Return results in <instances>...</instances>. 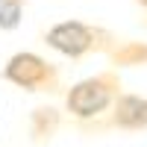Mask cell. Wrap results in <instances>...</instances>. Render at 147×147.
<instances>
[{"mask_svg": "<svg viewBox=\"0 0 147 147\" xmlns=\"http://www.w3.org/2000/svg\"><path fill=\"white\" fill-rule=\"evenodd\" d=\"M115 94H118V77L115 74H97V77L77 82L68 91V109L77 118H94L106 106H112Z\"/></svg>", "mask_w": 147, "mask_h": 147, "instance_id": "6da1fadb", "label": "cell"}, {"mask_svg": "<svg viewBox=\"0 0 147 147\" xmlns=\"http://www.w3.org/2000/svg\"><path fill=\"white\" fill-rule=\"evenodd\" d=\"M3 77L9 82L21 85L30 91H41V88H53L56 85V68L47 65L41 56L35 53H15L3 68Z\"/></svg>", "mask_w": 147, "mask_h": 147, "instance_id": "7a4b0ae2", "label": "cell"}, {"mask_svg": "<svg viewBox=\"0 0 147 147\" xmlns=\"http://www.w3.org/2000/svg\"><path fill=\"white\" fill-rule=\"evenodd\" d=\"M138 3H141V6H144V9H147V0H138Z\"/></svg>", "mask_w": 147, "mask_h": 147, "instance_id": "8992f818", "label": "cell"}, {"mask_svg": "<svg viewBox=\"0 0 147 147\" xmlns=\"http://www.w3.org/2000/svg\"><path fill=\"white\" fill-rule=\"evenodd\" d=\"M115 115L112 121L124 129H144L147 127V97H136V94H121L115 97Z\"/></svg>", "mask_w": 147, "mask_h": 147, "instance_id": "277c9868", "label": "cell"}, {"mask_svg": "<svg viewBox=\"0 0 147 147\" xmlns=\"http://www.w3.org/2000/svg\"><path fill=\"white\" fill-rule=\"evenodd\" d=\"M24 15V0H0V30H18Z\"/></svg>", "mask_w": 147, "mask_h": 147, "instance_id": "5b68a950", "label": "cell"}, {"mask_svg": "<svg viewBox=\"0 0 147 147\" xmlns=\"http://www.w3.org/2000/svg\"><path fill=\"white\" fill-rule=\"evenodd\" d=\"M44 41L50 44L53 50H59L62 56L77 59V56L88 53L97 44V32L88 27V24H82V21H62V24H56V27L44 35Z\"/></svg>", "mask_w": 147, "mask_h": 147, "instance_id": "3957f363", "label": "cell"}]
</instances>
